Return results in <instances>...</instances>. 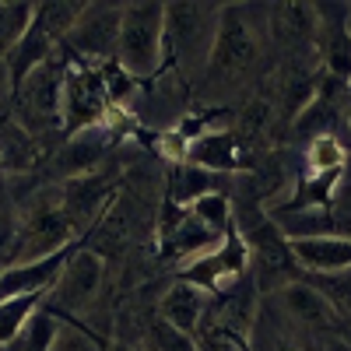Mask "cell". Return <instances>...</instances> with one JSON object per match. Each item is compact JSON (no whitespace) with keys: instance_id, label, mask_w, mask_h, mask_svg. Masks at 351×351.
Masks as SVG:
<instances>
[{"instance_id":"cell-1","label":"cell","mask_w":351,"mask_h":351,"mask_svg":"<svg viewBox=\"0 0 351 351\" xmlns=\"http://www.w3.org/2000/svg\"><path fill=\"white\" fill-rule=\"evenodd\" d=\"M221 4H165V39L162 71L180 74L183 81L204 77L218 36Z\"/></svg>"},{"instance_id":"cell-2","label":"cell","mask_w":351,"mask_h":351,"mask_svg":"<svg viewBox=\"0 0 351 351\" xmlns=\"http://www.w3.org/2000/svg\"><path fill=\"white\" fill-rule=\"evenodd\" d=\"M260 32L256 21L250 18V4H221L218 18V36L208 71H204V84L211 92H232L236 84L250 81V74L260 67Z\"/></svg>"},{"instance_id":"cell-3","label":"cell","mask_w":351,"mask_h":351,"mask_svg":"<svg viewBox=\"0 0 351 351\" xmlns=\"http://www.w3.org/2000/svg\"><path fill=\"white\" fill-rule=\"evenodd\" d=\"M64 74L67 56L56 49L11 92V116L39 141H46L49 134H64Z\"/></svg>"},{"instance_id":"cell-4","label":"cell","mask_w":351,"mask_h":351,"mask_svg":"<svg viewBox=\"0 0 351 351\" xmlns=\"http://www.w3.org/2000/svg\"><path fill=\"white\" fill-rule=\"evenodd\" d=\"M162 39H165V4L158 0H134L123 4L120 46L116 64L137 84H148L162 71Z\"/></svg>"},{"instance_id":"cell-5","label":"cell","mask_w":351,"mask_h":351,"mask_svg":"<svg viewBox=\"0 0 351 351\" xmlns=\"http://www.w3.org/2000/svg\"><path fill=\"white\" fill-rule=\"evenodd\" d=\"M67 246H77V232L60 204V193H43L28 204V211L14 225V250H11V267L14 263H36Z\"/></svg>"},{"instance_id":"cell-6","label":"cell","mask_w":351,"mask_h":351,"mask_svg":"<svg viewBox=\"0 0 351 351\" xmlns=\"http://www.w3.org/2000/svg\"><path fill=\"white\" fill-rule=\"evenodd\" d=\"M102 285H106V260L88 246H74L60 278H56L53 288L46 291L43 309L67 319V324H88L92 306L102 295Z\"/></svg>"},{"instance_id":"cell-7","label":"cell","mask_w":351,"mask_h":351,"mask_svg":"<svg viewBox=\"0 0 351 351\" xmlns=\"http://www.w3.org/2000/svg\"><path fill=\"white\" fill-rule=\"evenodd\" d=\"M56 193H60V204H64V211H67L77 239H81L106 218V211L116 204V197L123 193V165L109 158L106 165H99L92 172L64 180Z\"/></svg>"},{"instance_id":"cell-8","label":"cell","mask_w":351,"mask_h":351,"mask_svg":"<svg viewBox=\"0 0 351 351\" xmlns=\"http://www.w3.org/2000/svg\"><path fill=\"white\" fill-rule=\"evenodd\" d=\"M112 99L102 77V67L95 64H81L74 56H67V74H64V137L99 127L109 120Z\"/></svg>"},{"instance_id":"cell-9","label":"cell","mask_w":351,"mask_h":351,"mask_svg":"<svg viewBox=\"0 0 351 351\" xmlns=\"http://www.w3.org/2000/svg\"><path fill=\"white\" fill-rule=\"evenodd\" d=\"M120 25H123V4H84L81 18L74 21L71 36L64 39L67 56L81 64H112L116 46H120Z\"/></svg>"},{"instance_id":"cell-10","label":"cell","mask_w":351,"mask_h":351,"mask_svg":"<svg viewBox=\"0 0 351 351\" xmlns=\"http://www.w3.org/2000/svg\"><path fill=\"white\" fill-rule=\"evenodd\" d=\"M120 123H116V109L109 112V120L99 123V127H88V130H77V134H67L60 152L53 155V169L60 180H74V176H84L99 165L109 162L112 148L120 144Z\"/></svg>"},{"instance_id":"cell-11","label":"cell","mask_w":351,"mask_h":351,"mask_svg":"<svg viewBox=\"0 0 351 351\" xmlns=\"http://www.w3.org/2000/svg\"><path fill=\"white\" fill-rule=\"evenodd\" d=\"M186 162L208 169V172H218V176H246L256 169L243 134H236V130H208V134L193 137Z\"/></svg>"},{"instance_id":"cell-12","label":"cell","mask_w":351,"mask_h":351,"mask_svg":"<svg viewBox=\"0 0 351 351\" xmlns=\"http://www.w3.org/2000/svg\"><path fill=\"white\" fill-rule=\"evenodd\" d=\"M267 36L285 56L316 53V4H271Z\"/></svg>"},{"instance_id":"cell-13","label":"cell","mask_w":351,"mask_h":351,"mask_svg":"<svg viewBox=\"0 0 351 351\" xmlns=\"http://www.w3.org/2000/svg\"><path fill=\"white\" fill-rule=\"evenodd\" d=\"M211 299H215V295H211L208 288H200V285H193V281H186V278H176V281L162 291V295H158L155 313L165 319L169 327L197 337L204 316H208V309H211Z\"/></svg>"},{"instance_id":"cell-14","label":"cell","mask_w":351,"mask_h":351,"mask_svg":"<svg viewBox=\"0 0 351 351\" xmlns=\"http://www.w3.org/2000/svg\"><path fill=\"white\" fill-rule=\"evenodd\" d=\"M274 302L285 309V316H288L295 327L313 330V334H319V330H337V327L344 324V319L337 316V309H334L324 295H319L309 281H291V285H285V288L278 291Z\"/></svg>"},{"instance_id":"cell-15","label":"cell","mask_w":351,"mask_h":351,"mask_svg":"<svg viewBox=\"0 0 351 351\" xmlns=\"http://www.w3.org/2000/svg\"><path fill=\"white\" fill-rule=\"evenodd\" d=\"M291 260L299 271L309 274H341L351 271V236H313V239H288Z\"/></svg>"},{"instance_id":"cell-16","label":"cell","mask_w":351,"mask_h":351,"mask_svg":"<svg viewBox=\"0 0 351 351\" xmlns=\"http://www.w3.org/2000/svg\"><path fill=\"white\" fill-rule=\"evenodd\" d=\"M250 341H253L256 351H313L309 341H306V330L291 324L274 299L260 302Z\"/></svg>"},{"instance_id":"cell-17","label":"cell","mask_w":351,"mask_h":351,"mask_svg":"<svg viewBox=\"0 0 351 351\" xmlns=\"http://www.w3.org/2000/svg\"><path fill=\"white\" fill-rule=\"evenodd\" d=\"M74 253V246L53 253L46 260H36V263H14L0 274V299H14V295H46L53 288V281L60 278L67 256Z\"/></svg>"},{"instance_id":"cell-18","label":"cell","mask_w":351,"mask_h":351,"mask_svg":"<svg viewBox=\"0 0 351 351\" xmlns=\"http://www.w3.org/2000/svg\"><path fill=\"white\" fill-rule=\"evenodd\" d=\"M225 180H232V176H218V172H208L200 165H190V162H176L165 169V204H172V208H190L200 197L218 193Z\"/></svg>"},{"instance_id":"cell-19","label":"cell","mask_w":351,"mask_h":351,"mask_svg":"<svg viewBox=\"0 0 351 351\" xmlns=\"http://www.w3.org/2000/svg\"><path fill=\"white\" fill-rule=\"evenodd\" d=\"M43 158V141L28 134L14 116H8V120H0V169L8 172H25L39 165Z\"/></svg>"},{"instance_id":"cell-20","label":"cell","mask_w":351,"mask_h":351,"mask_svg":"<svg viewBox=\"0 0 351 351\" xmlns=\"http://www.w3.org/2000/svg\"><path fill=\"white\" fill-rule=\"evenodd\" d=\"M56 49H60V46H56V43L43 32V28H36V25H32V28L25 32V39L11 49V56L4 60V64H8V74H11V84L18 88V84H21L28 74H32L39 64H46Z\"/></svg>"},{"instance_id":"cell-21","label":"cell","mask_w":351,"mask_h":351,"mask_svg":"<svg viewBox=\"0 0 351 351\" xmlns=\"http://www.w3.org/2000/svg\"><path fill=\"white\" fill-rule=\"evenodd\" d=\"M46 295H14V299H0V351H8L28 327L39 309H43Z\"/></svg>"},{"instance_id":"cell-22","label":"cell","mask_w":351,"mask_h":351,"mask_svg":"<svg viewBox=\"0 0 351 351\" xmlns=\"http://www.w3.org/2000/svg\"><path fill=\"white\" fill-rule=\"evenodd\" d=\"M81 11H84V0H49V4H36L32 25L43 28L56 46H64V39L71 36V28L81 18Z\"/></svg>"},{"instance_id":"cell-23","label":"cell","mask_w":351,"mask_h":351,"mask_svg":"<svg viewBox=\"0 0 351 351\" xmlns=\"http://www.w3.org/2000/svg\"><path fill=\"white\" fill-rule=\"evenodd\" d=\"M306 172L313 176H327V172H344L348 169V148L337 134H324V137H313L306 144Z\"/></svg>"},{"instance_id":"cell-24","label":"cell","mask_w":351,"mask_h":351,"mask_svg":"<svg viewBox=\"0 0 351 351\" xmlns=\"http://www.w3.org/2000/svg\"><path fill=\"white\" fill-rule=\"evenodd\" d=\"M36 21V4H0V60H8L11 49L25 39Z\"/></svg>"},{"instance_id":"cell-25","label":"cell","mask_w":351,"mask_h":351,"mask_svg":"<svg viewBox=\"0 0 351 351\" xmlns=\"http://www.w3.org/2000/svg\"><path fill=\"white\" fill-rule=\"evenodd\" d=\"M137 348H141V351H200L190 334L169 327L158 313L148 319V327H144V337H141Z\"/></svg>"},{"instance_id":"cell-26","label":"cell","mask_w":351,"mask_h":351,"mask_svg":"<svg viewBox=\"0 0 351 351\" xmlns=\"http://www.w3.org/2000/svg\"><path fill=\"white\" fill-rule=\"evenodd\" d=\"M49 351H112V341L99 337L92 327L84 324H60V330H56Z\"/></svg>"},{"instance_id":"cell-27","label":"cell","mask_w":351,"mask_h":351,"mask_svg":"<svg viewBox=\"0 0 351 351\" xmlns=\"http://www.w3.org/2000/svg\"><path fill=\"white\" fill-rule=\"evenodd\" d=\"M309 285L337 309L341 319L351 316V271H341V274H316Z\"/></svg>"},{"instance_id":"cell-28","label":"cell","mask_w":351,"mask_h":351,"mask_svg":"<svg viewBox=\"0 0 351 351\" xmlns=\"http://www.w3.org/2000/svg\"><path fill=\"white\" fill-rule=\"evenodd\" d=\"M11 92H14V84H11V74H8V64L0 60V106H8V99H11Z\"/></svg>"},{"instance_id":"cell-29","label":"cell","mask_w":351,"mask_h":351,"mask_svg":"<svg viewBox=\"0 0 351 351\" xmlns=\"http://www.w3.org/2000/svg\"><path fill=\"white\" fill-rule=\"evenodd\" d=\"M334 351H351V348H334Z\"/></svg>"}]
</instances>
